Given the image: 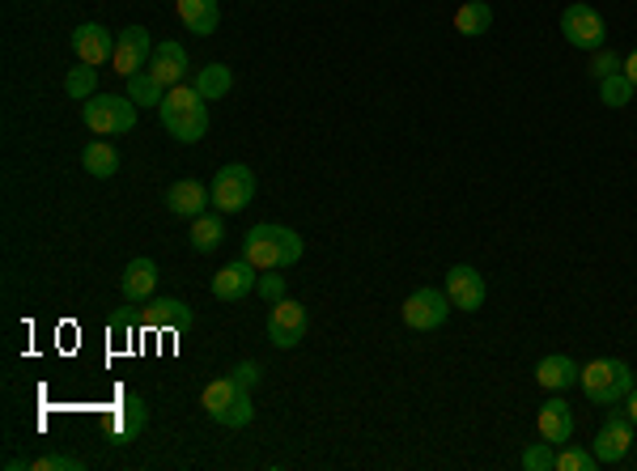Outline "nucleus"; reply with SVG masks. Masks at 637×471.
<instances>
[{
  "label": "nucleus",
  "instance_id": "26",
  "mask_svg": "<svg viewBox=\"0 0 637 471\" xmlns=\"http://www.w3.org/2000/svg\"><path fill=\"white\" fill-rule=\"evenodd\" d=\"M229 86H234V72L226 65H205L196 72V94L205 98V102H217V98H226Z\"/></svg>",
  "mask_w": 637,
  "mask_h": 471
},
{
  "label": "nucleus",
  "instance_id": "24",
  "mask_svg": "<svg viewBox=\"0 0 637 471\" xmlns=\"http://www.w3.org/2000/svg\"><path fill=\"white\" fill-rule=\"evenodd\" d=\"M489 26H493V4H489V0H468V4H459V13H455L459 35L480 39V35H489Z\"/></svg>",
  "mask_w": 637,
  "mask_h": 471
},
{
  "label": "nucleus",
  "instance_id": "17",
  "mask_svg": "<svg viewBox=\"0 0 637 471\" xmlns=\"http://www.w3.org/2000/svg\"><path fill=\"white\" fill-rule=\"evenodd\" d=\"M149 77L158 81L161 90L183 86V77H187V51H183V43H158L154 47V56H149Z\"/></svg>",
  "mask_w": 637,
  "mask_h": 471
},
{
  "label": "nucleus",
  "instance_id": "3",
  "mask_svg": "<svg viewBox=\"0 0 637 471\" xmlns=\"http://www.w3.org/2000/svg\"><path fill=\"white\" fill-rule=\"evenodd\" d=\"M200 408H205L208 416L217 421V425L226 429H247L255 421V404H251V391L243 382L226 374V379H213L200 391Z\"/></svg>",
  "mask_w": 637,
  "mask_h": 471
},
{
  "label": "nucleus",
  "instance_id": "12",
  "mask_svg": "<svg viewBox=\"0 0 637 471\" xmlns=\"http://www.w3.org/2000/svg\"><path fill=\"white\" fill-rule=\"evenodd\" d=\"M149 425V408L140 395H128L119 408H111V416H107V442L111 447H128V442H137L140 433Z\"/></svg>",
  "mask_w": 637,
  "mask_h": 471
},
{
  "label": "nucleus",
  "instance_id": "18",
  "mask_svg": "<svg viewBox=\"0 0 637 471\" xmlns=\"http://www.w3.org/2000/svg\"><path fill=\"white\" fill-rule=\"evenodd\" d=\"M119 290H124V297H128V306H145L149 297H154V290H158V264L154 259H133L128 268H124V276H119Z\"/></svg>",
  "mask_w": 637,
  "mask_h": 471
},
{
  "label": "nucleus",
  "instance_id": "22",
  "mask_svg": "<svg viewBox=\"0 0 637 471\" xmlns=\"http://www.w3.org/2000/svg\"><path fill=\"white\" fill-rule=\"evenodd\" d=\"M175 4H179V22L187 26L196 39L213 35L217 22H222V4H217V0H175Z\"/></svg>",
  "mask_w": 637,
  "mask_h": 471
},
{
  "label": "nucleus",
  "instance_id": "29",
  "mask_svg": "<svg viewBox=\"0 0 637 471\" xmlns=\"http://www.w3.org/2000/svg\"><path fill=\"white\" fill-rule=\"evenodd\" d=\"M128 98H133L137 107H161L166 90H161L158 81L149 77V68H145V72H133V77H128Z\"/></svg>",
  "mask_w": 637,
  "mask_h": 471
},
{
  "label": "nucleus",
  "instance_id": "11",
  "mask_svg": "<svg viewBox=\"0 0 637 471\" xmlns=\"http://www.w3.org/2000/svg\"><path fill=\"white\" fill-rule=\"evenodd\" d=\"M149 56H154V39H149V30H145V26H128V30H119V35H115L111 68L124 77V81H128L133 72H145Z\"/></svg>",
  "mask_w": 637,
  "mask_h": 471
},
{
  "label": "nucleus",
  "instance_id": "5",
  "mask_svg": "<svg viewBox=\"0 0 637 471\" xmlns=\"http://www.w3.org/2000/svg\"><path fill=\"white\" fill-rule=\"evenodd\" d=\"M137 102L124 94H94L90 102H81V115L98 136H128L137 128Z\"/></svg>",
  "mask_w": 637,
  "mask_h": 471
},
{
  "label": "nucleus",
  "instance_id": "14",
  "mask_svg": "<svg viewBox=\"0 0 637 471\" xmlns=\"http://www.w3.org/2000/svg\"><path fill=\"white\" fill-rule=\"evenodd\" d=\"M447 297H451V306L455 311H480L484 306V276H480L472 264H455V268L447 272Z\"/></svg>",
  "mask_w": 637,
  "mask_h": 471
},
{
  "label": "nucleus",
  "instance_id": "21",
  "mask_svg": "<svg viewBox=\"0 0 637 471\" xmlns=\"http://www.w3.org/2000/svg\"><path fill=\"white\" fill-rule=\"evenodd\" d=\"M578 379H582V365L574 357H566V353H552V357H545L536 365V382L545 391H569Z\"/></svg>",
  "mask_w": 637,
  "mask_h": 471
},
{
  "label": "nucleus",
  "instance_id": "30",
  "mask_svg": "<svg viewBox=\"0 0 637 471\" xmlns=\"http://www.w3.org/2000/svg\"><path fill=\"white\" fill-rule=\"evenodd\" d=\"M523 468L527 471H557V450L552 442H531L523 450Z\"/></svg>",
  "mask_w": 637,
  "mask_h": 471
},
{
  "label": "nucleus",
  "instance_id": "27",
  "mask_svg": "<svg viewBox=\"0 0 637 471\" xmlns=\"http://www.w3.org/2000/svg\"><path fill=\"white\" fill-rule=\"evenodd\" d=\"M65 94H69L72 102H90L94 94H98V68L94 65L69 68V77H65Z\"/></svg>",
  "mask_w": 637,
  "mask_h": 471
},
{
  "label": "nucleus",
  "instance_id": "36",
  "mask_svg": "<svg viewBox=\"0 0 637 471\" xmlns=\"http://www.w3.org/2000/svg\"><path fill=\"white\" fill-rule=\"evenodd\" d=\"M111 336H133V314L128 311H119L111 318Z\"/></svg>",
  "mask_w": 637,
  "mask_h": 471
},
{
  "label": "nucleus",
  "instance_id": "37",
  "mask_svg": "<svg viewBox=\"0 0 637 471\" xmlns=\"http://www.w3.org/2000/svg\"><path fill=\"white\" fill-rule=\"evenodd\" d=\"M625 412H629V421H634V429H637V382H634V391L625 395Z\"/></svg>",
  "mask_w": 637,
  "mask_h": 471
},
{
  "label": "nucleus",
  "instance_id": "35",
  "mask_svg": "<svg viewBox=\"0 0 637 471\" xmlns=\"http://www.w3.org/2000/svg\"><path fill=\"white\" fill-rule=\"evenodd\" d=\"M229 374H234V379L243 382V386H255V382L264 379V370H259V365H255V361H238V365H234V370H229Z\"/></svg>",
  "mask_w": 637,
  "mask_h": 471
},
{
  "label": "nucleus",
  "instance_id": "2",
  "mask_svg": "<svg viewBox=\"0 0 637 471\" xmlns=\"http://www.w3.org/2000/svg\"><path fill=\"white\" fill-rule=\"evenodd\" d=\"M161 128L183 140V145H196V140H205L208 133V102L196 94V86H175V90H166L161 98Z\"/></svg>",
  "mask_w": 637,
  "mask_h": 471
},
{
  "label": "nucleus",
  "instance_id": "7",
  "mask_svg": "<svg viewBox=\"0 0 637 471\" xmlns=\"http://www.w3.org/2000/svg\"><path fill=\"white\" fill-rule=\"evenodd\" d=\"M561 35H566V43L578 47V51H599L604 39H608V26H604L595 4L574 0V4L561 9Z\"/></svg>",
  "mask_w": 637,
  "mask_h": 471
},
{
  "label": "nucleus",
  "instance_id": "34",
  "mask_svg": "<svg viewBox=\"0 0 637 471\" xmlns=\"http://www.w3.org/2000/svg\"><path fill=\"white\" fill-rule=\"evenodd\" d=\"M620 65H625V60L616 56L612 47H599V51H595V60H591V77H595V81H604V77L620 72Z\"/></svg>",
  "mask_w": 637,
  "mask_h": 471
},
{
  "label": "nucleus",
  "instance_id": "32",
  "mask_svg": "<svg viewBox=\"0 0 637 471\" xmlns=\"http://www.w3.org/2000/svg\"><path fill=\"white\" fill-rule=\"evenodd\" d=\"M30 468H35V471H86V459H77V454H65V450H56V454H43V459H35Z\"/></svg>",
  "mask_w": 637,
  "mask_h": 471
},
{
  "label": "nucleus",
  "instance_id": "1",
  "mask_svg": "<svg viewBox=\"0 0 637 471\" xmlns=\"http://www.w3.org/2000/svg\"><path fill=\"white\" fill-rule=\"evenodd\" d=\"M302 255H306V238L290 225H251L243 238V259H251L259 272L294 268Z\"/></svg>",
  "mask_w": 637,
  "mask_h": 471
},
{
  "label": "nucleus",
  "instance_id": "8",
  "mask_svg": "<svg viewBox=\"0 0 637 471\" xmlns=\"http://www.w3.org/2000/svg\"><path fill=\"white\" fill-rule=\"evenodd\" d=\"M595 459H599V468H616V463H625L629 459V450H634V421H629V412H608L604 416V425L595 433Z\"/></svg>",
  "mask_w": 637,
  "mask_h": 471
},
{
  "label": "nucleus",
  "instance_id": "33",
  "mask_svg": "<svg viewBox=\"0 0 637 471\" xmlns=\"http://www.w3.org/2000/svg\"><path fill=\"white\" fill-rule=\"evenodd\" d=\"M255 293H259L268 306H273V302H281V297H285V276H281V268L264 272V276L255 281Z\"/></svg>",
  "mask_w": 637,
  "mask_h": 471
},
{
  "label": "nucleus",
  "instance_id": "6",
  "mask_svg": "<svg viewBox=\"0 0 637 471\" xmlns=\"http://www.w3.org/2000/svg\"><path fill=\"white\" fill-rule=\"evenodd\" d=\"M208 196H213V208H217V213H229V217L243 213V208L255 200V170L243 166V161H229V166H222V170L213 175Z\"/></svg>",
  "mask_w": 637,
  "mask_h": 471
},
{
  "label": "nucleus",
  "instance_id": "4",
  "mask_svg": "<svg viewBox=\"0 0 637 471\" xmlns=\"http://www.w3.org/2000/svg\"><path fill=\"white\" fill-rule=\"evenodd\" d=\"M578 386L587 391V400H591L595 408H612L634 391V370H629V361H620V357H599L591 361V365H582Z\"/></svg>",
  "mask_w": 637,
  "mask_h": 471
},
{
  "label": "nucleus",
  "instance_id": "28",
  "mask_svg": "<svg viewBox=\"0 0 637 471\" xmlns=\"http://www.w3.org/2000/svg\"><path fill=\"white\" fill-rule=\"evenodd\" d=\"M634 81L625 77V72H612V77H604L599 81V98H604V107H612V111H620V107H629L634 102Z\"/></svg>",
  "mask_w": 637,
  "mask_h": 471
},
{
  "label": "nucleus",
  "instance_id": "19",
  "mask_svg": "<svg viewBox=\"0 0 637 471\" xmlns=\"http://www.w3.org/2000/svg\"><path fill=\"white\" fill-rule=\"evenodd\" d=\"M208 204H213V196L200 179H179L166 187V208L175 217H200V213H208Z\"/></svg>",
  "mask_w": 637,
  "mask_h": 471
},
{
  "label": "nucleus",
  "instance_id": "38",
  "mask_svg": "<svg viewBox=\"0 0 637 471\" xmlns=\"http://www.w3.org/2000/svg\"><path fill=\"white\" fill-rule=\"evenodd\" d=\"M620 72H625V77L634 81V90H637V51L629 56V60H625V65H620Z\"/></svg>",
  "mask_w": 637,
  "mask_h": 471
},
{
  "label": "nucleus",
  "instance_id": "31",
  "mask_svg": "<svg viewBox=\"0 0 637 471\" xmlns=\"http://www.w3.org/2000/svg\"><path fill=\"white\" fill-rule=\"evenodd\" d=\"M599 468V459H595V450H578V447H566L557 454V471H595Z\"/></svg>",
  "mask_w": 637,
  "mask_h": 471
},
{
  "label": "nucleus",
  "instance_id": "20",
  "mask_svg": "<svg viewBox=\"0 0 637 471\" xmlns=\"http://www.w3.org/2000/svg\"><path fill=\"white\" fill-rule=\"evenodd\" d=\"M536 425H540V438H545V442L569 447V438H574V412H569L566 400H548V404H540Z\"/></svg>",
  "mask_w": 637,
  "mask_h": 471
},
{
  "label": "nucleus",
  "instance_id": "9",
  "mask_svg": "<svg viewBox=\"0 0 637 471\" xmlns=\"http://www.w3.org/2000/svg\"><path fill=\"white\" fill-rule=\"evenodd\" d=\"M451 297H447V290H433V285H425V290L409 293V302L400 306V318H404V327H412V332H433V327H442L447 318H451Z\"/></svg>",
  "mask_w": 637,
  "mask_h": 471
},
{
  "label": "nucleus",
  "instance_id": "15",
  "mask_svg": "<svg viewBox=\"0 0 637 471\" xmlns=\"http://www.w3.org/2000/svg\"><path fill=\"white\" fill-rule=\"evenodd\" d=\"M255 281H259V268L251 259H234L213 276V297L217 302H243L247 293H255Z\"/></svg>",
  "mask_w": 637,
  "mask_h": 471
},
{
  "label": "nucleus",
  "instance_id": "13",
  "mask_svg": "<svg viewBox=\"0 0 637 471\" xmlns=\"http://www.w3.org/2000/svg\"><path fill=\"white\" fill-rule=\"evenodd\" d=\"M192 306L179 302V297H149L145 302V311H140V327H149V332H183V327H192Z\"/></svg>",
  "mask_w": 637,
  "mask_h": 471
},
{
  "label": "nucleus",
  "instance_id": "16",
  "mask_svg": "<svg viewBox=\"0 0 637 471\" xmlns=\"http://www.w3.org/2000/svg\"><path fill=\"white\" fill-rule=\"evenodd\" d=\"M72 51H77V60L81 65H107L115 56V39H111V30L107 26H98V22H81L77 30H72Z\"/></svg>",
  "mask_w": 637,
  "mask_h": 471
},
{
  "label": "nucleus",
  "instance_id": "25",
  "mask_svg": "<svg viewBox=\"0 0 637 471\" xmlns=\"http://www.w3.org/2000/svg\"><path fill=\"white\" fill-rule=\"evenodd\" d=\"M81 166L90 170L94 179H111V175H119V154H115V145H107V140H90L86 154H81Z\"/></svg>",
  "mask_w": 637,
  "mask_h": 471
},
{
  "label": "nucleus",
  "instance_id": "23",
  "mask_svg": "<svg viewBox=\"0 0 637 471\" xmlns=\"http://www.w3.org/2000/svg\"><path fill=\"white\" fill-rule=\"evenodd\" d=\"M226 213H200V217H192V247L196 255H208V251L222 247V238H226V222H222Z\"/></svg>",
  "mask_w": 637,
  "mask_h": 471
},
{
  "label": "nucleus",
  "instance_id": "10",
  "mask_svg": "<svg viewBox=\"0 0 637 471\" xmlns=\"http://www.w3.org/2000/svg\"><path fill=\"white\" fill-rule=\"evenodd\" d=\"M306 327H311V318H306L302 302H294V297L273 302V311H268V340H273L276 349H297L306 340Z\"/></svg>",
  "mask_w": 637,
  "mask_h": 471
}]
</instances>
